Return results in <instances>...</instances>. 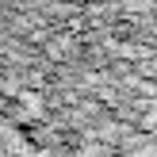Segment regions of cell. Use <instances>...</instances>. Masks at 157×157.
<instances>
[{"label":"cell","mask_w":157,"mask_h":157,"mask_svg":"<svg viewBox=\"0 0 157 157\" xmlns=\"http://www.w3.org/2000/svg\"><path fill=\"white\" fill-rule=\"evenodd\" d=\"M111 157H157V138H150V142H134V146H127V150H119V153H111Z\"/></svg>","instance_id":"1"}]
</instances>
